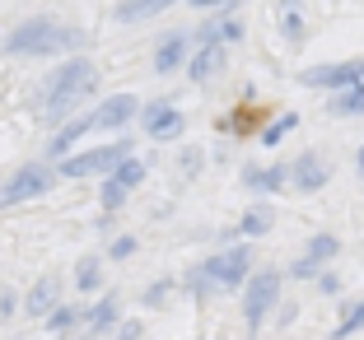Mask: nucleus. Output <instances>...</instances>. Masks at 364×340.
Returning <instances> with one entry per match:
<instances>
[{"label":"nucleus","mask_w":364,"mask_h":340,"mask_svg":"<svg viewBox=\"0 0 364 340\" xmlns=\"http://www.w3.org/2000/svg\"><path fill=\"white\" fill-rule=\"evenodd\" d=\"M98 89V65L89 56H65L52 75H43V84L33 94V112L47 126H65L70 117H80V103Z\"/></svg>","instance_id":"1"},{"label":"nucleus","mask_w":364,"mask_h":340,"mask_svg":"<svg viewBox=\"0 0 364 340\" xmlns=\"http://www.w3.org/2000/svg\"><path fill=\"white\" fill-rule=\"evenodd\" d=\"M238 294H243V303H238V308H243V327L257 336V331L271 322L276 303L285 298V270H280V266H257Z\"/></svg>","instance_id":"2"},{"label":"nucleus","mask_w":364,"mask_h":340,"mask_svg":"<svg viewBox=\"0 0 364 340\" xmlns=\"http://www.w3.org/2000/svg\"><path fill=\"white\" fill-rule=\"evenodd\" d=\"M136 154V145H131L127 136H112L107 145H94V149H75V154H65L61 163H56V177H65V182H89V177H98L103 182L107 172L117 168L122 159H131Z\"/></svg>","instance_id":"3"},{"label":"nucleus","mask_w":364,"mask_h":340,"mask_svg":"<svg viewBox=\"0 0 364 340\" xmlns=\"http://www.w3.org/2000/svg\"><path fill=\"white\" fill-rule=\"evenodd\" d=\"M56 38H61V19L28 14L0 38V56H56Z\"/></svg>","instance_id":"4"},{"label":"nucleus","mask_w":364,"mask_h":340,"mask_svg":"<svg viewBox=\"0 0 364 340\" xmlns=\"http://www.w3.org/2000/svg\"><path fill=\"white\" fill-rule=\"evenodd\" d=\"M52 182H56V163L52 159L38 154V159L19 163L10 177L0 182V210H14V205H28V201H38V196H47Z\"/></svg>","instance_id":"5"},{"label":"nucleus","mask_w":364,"mask_h":340,"mask_svg":"<svg viewBox=\"0 0 364 340\" xmlns=\"http://www.w3.org/2000/svg\"><path fill=\"white\" fill-rule=\"evenodd\" d=\"M205 280H210L220 294H238V289L247 285V275L257 270V252H252V243H234V247H220V252H210L201 261Z\"/></svg>","instance_id":"6"},{"label":"nucleus","mask_w":364,"mask_h":340,"mask_svg":"<svg viewBox=\"0 0 364 340\" xmlns=\"http://www.w3.org/2000/svg\"><path fill=\"white\" fill-rule=\"evenodd\" d=\"M122 294L103 289L94 303H85V322H80V340H112V331L122 327Z\"/></svg>","instance_id":"7"},{"label":"nucleus","mask_w":364,"mask_h":340,"mask_svg":"<svg viewBox=\"0 0 364 340\" xmlns=\"http://www.w3.org/2000/svg\"><path fill=\"white\" fill-rule=\"evenodd\" d=\"M360 70H364V56H355V61L309 65V70H299V84L304 89H318V94H341V89L360 84Z\"/></svg>","instance_id":"8"},{"label":"nucleus","mask_w":364,"mask_h":340,"mask_svg":"<svg viewBox=\"0 0 364 340\" xmlns=\"http://www.w3.org/2000/svg\"><path fill=\"white\" fill-rule=\"evenodd\" d=\"M140 126H145V136L150 140H178L182 131H187V117H182V107L173 103V98H150V103L140 107Z\"/></svg>","instance_id":"9"},{"label":"nucleus","mask_w":364,"mask_h":340,"mask_svg":"<svg viewBox=\"0 0 364 340\" xmlns=\"http://www.w3.org/2000/svg\"><path fill=\"white\" fill-rule=\"evenodd\" d=\"M327 182H332V168H327V159L318 149H304V154L289 159V192L294 196H318Z\"/></svg>","instance_id":"10"},{"label":"nucleus","mask_w":364,"mask_h":340,"mask_svg":"<svg viewBox=\"0 0 364 340\" xmlns=\"http://www.w3.org/2000/svg\"><path fill=\"white\" fill-rule=\"evenodd\" d=\"M192 52H196V38L187 28L164 33L159 43H154L150 65H154V75H182V70H187V61H192Z\"/></svg>","instance_id":"11"},{"label":"nucleus","mask_w":364,"mask_h":340,"mask_svg":"<svg viewBox=\"0 0 364 340\" xmlns=\"http://www.w3.org/2000/svg\"><path fill=\"white\" fill-rule=\"evenodd\" d=\"M238 182H243V192H252V196H280V192H289V163L280 159V163H243V172H238Z\"/></svg>","instance_id":"12"},{"label":"nucleus","mask_w":364,"mask_h":340,"mask_svg":"<svg viewBox=\"0 0 364 340\" xmlns=\"http://www.w3.org/2000/svg\"><path fill=\"white\" fill-rule=\"evenodd\" d=\"M140 117V98L136 94H107L103 103L94 107V131H127L131 121Z\"/></svg>","instance_id":"13"},{"label":"nucleus","mask_w":364,"mask_h":340,"mask_svg":"<svg viewBox=\"0 0 364 340\" xmlns=\"http://www.w3.org/2000/svg\"><path fill=\"white\" fill-rule=\"evenodd\" d=\"M56 303H61V275H56V270H47V275H38L28 285V294L19 298V312H23V317H33V322H43Z\"/></svg>","instance_id":"14"},{"label":"nucleus","mask_w":364,"mask_h":340,"mask_svg":"<svg viewBox=\"0 0 364 340\" xmlns=\"http://www.w3.org/2000/svg\"><path fill=\"white\" fill-rule=\"evenodd\" d=\"M225 61H229V47L220 43V38H210V43H196V52H192V61H187L182 75H187L192 84H210V79H220Z\"/></svg>","instance_id":"15"},{"label":"nucleus","mask_w":364,"mask_h":340,"mask_svg":"<svg viewBox=\"0 0 364 340\" xmlns=\"http://www.w3.org/2000/svg\"><path fill=\"white\" fill-rule=\"evenodd\" d=\"M70 289H75L80 298H98L107 289V261L103 252H85L75 261V270H70Z\"/></svg>","instance_id":"16"},{"label":"nucleus","mask_w":364,"mask_h":340,"mask_svg":"<svg viewBox=\"0 0 364 340\" xmlns=\"http://www.w3.org/2000/svg\"><path fill=\"white\" fill-rule=\"evenodd\" d=\"M80 322H85V303H56L52 312L43 317V331L52 340H80Z\"/></svg>","instance_id":"17"},{"label":"nucleus","mask_w":364,"mask_h":340,"mask_svg":"<svg viewBox=\"0 0 364 340\" xmlns=\"http://www.w3.org/2000/svg\"><path fill=\"white\" fill-rule=\"evenodd\" d=\"M271 229H276V205H271V201H252L243 214H238V238H243V243L267 238Z\"/></svg>","instance_id":"18"},{"label":"nucleus","mask_w":364,"mask_h":340,"mask_svg":"<svg viewBox=\"0 0 364 340\" xmlns=\"http://www.w3.org/2000/svg\"><path fill=\"white\" fill-rule=\"evenodd\" d=\"M168 5H178V0H117L112 5V19L117 23H145L154 14H164Z\"/></svg>","instance_id":"19"},{"label":"nucleus","mask_w":364,"mask_h":340,"mask_svg":"<svg viewBox=\"0 0 364 340\" xmlns=\"http://www.w3.org/2000/svg\"><path fill=\"white\" fill-rule=\"evenodd\" d=\"M299 256H309L313 266H322V270H327V266L336 261V256H341V238H336L332 229H318V234H313L309 243H304V252H299Z\"/></svg>","instance_id":"20"},{"label":"nucleus","mask_w":364,"mask_h":340,"mask_svg":"<svg viewBox=\"0 0 364 340\" xmlns=\"http://www.w3.org/2000/svg\"><path fill=\"white\" fill-rule=\"evenodd\" d=\"M336 327H332V336L327 340H350V336H360L364 331V298H346V303H336Z\"/></svg>","instance_id":"21"},{"label":"nucleus","mask_w":364,"mask_h":340,"mask_svg":"<svg viewBox=\"0 0 364 340\" xmlns=\"http://www.w3.org/2000/svg\"><path fill=\"white\" fill-rule=\"evenodd\" d=\"M178 289L187 298H192V303H215V298H220V289L210 285V280H205V270H201V261H196V266H187L178 275Z\"/></svg>","instance_id":"22"},{"label":"nucleus","mask_w":364,"mask_h":340,"mask_svg":"<svg viewBox=\"0 0 364 340\" xmlns=\"http://www.w3.org/2000/svg\"><path fill=\"white\" fill-rule=\"evenodd\" d=\"M327 117H364V89L350 84L341 94H327Z\"/></svg>","instance_id":"23"},{"label":"nucleus","mask_w":364,"mask_h":340,"mask_svg":"<svg viewBox=\"0 0 364 340\" xmlns=\"http://www.w3.org/2000/svg\"><path fill=\"white\" fill-rule=\"evenodd\" d=\"M289 131H299V112H276V121H262L257 145H262V149H276L280 140L289 136Z\"/></svg>","instance_id":"24"},{"label":"nucleus","mask_w":364,"mask_h":340,"mask_svg":"<svg viewBox=\"0 0 364 340\" xmlns=\"http://www.w3.org/2000/svg\"><path fill=\"white\" fill-rule=\"evenodd\" d=\"M145 172H150V163L140 159V154H131V159H122V163H117V168L107 172V177L117 182V187H127V192H136L140 182H145Z\"/></svg>","instance_id":"25"},{"label":"nucleus","mask_w":364,"mask_h":340,"mask_svg":"<svg viewBox=\"0 0 364 340\" xmlns=\"http://www.w3.org/2000/svg\"><path fill=\"white\" fill-rule=\"evenodd\" d=\"M173 289H178V275H159V280H150V285H145V294H140V303H145V308H164Z\"/></svg>","instance_id":"26"},{"label":"nucleus","mask_w":364,"mask_h":340,"mask_svg":"<svg viewBox=\"0 0 364 340\" xmlns=\"http://www.w3.org/2000/svg\"><path fill=\"white\" fill-rule=\"evenodd\" d=\"M136 252H140V238H136V234H117V238H107L103 261H131Z\"/></svg>","instance_id":"27"},{"label":"nucleus","mask_w":364,"mask_h":340,"mask_svg":"<svg viewBox=\"0 0 364 340\" xmlns=\"http://www.w3.org/2000/svg\"><path fill=\"white\" fill-rule=\"evenodd\" d=\"M280 33H285V43H294V47L309 38V23H304L299 5H294V10H280Z\"/></svg>","instance_id":"28"},{"label":"nucleus","mask_w":364,"mask_h":340,"mask_svg":"<svg viewBox=\"0 0 364 340\" xmlns=\"http://www.w3.org/2000/svg\"><path fill=\"white\" fill-rule=\"evenodd\" d=\"M201 163H205V154H201L196 145H187L178 159H173V168H178V177H182V182H192L196 172H201Z\"/></svg>","instance_id":"29"},{"label":"nucleus","mask_w":364,"mask_h":340,"mask_svg":"<svg viewBox=\"0 0 364 340\" xmlns=\"http://www.w3.org/2000/svg\"><path fill=\"white\" fill-rule=\"evenodd\" d=\"M318 275H322V266H313L309 256H294V261L285 266V280H294V285H313Z\"/></svg>","instance_id":"30"},{"label":"nucleus","mask_w":364,"mask_h":340,"mask_svg":"<svg viewBox=\"0 0 364 340\" xmlns=\"http://www.w3.org/2000/svg\"><path fill=\"white\" fill-rule=\"evenodd\" d=\"M112 340H145V317H122V327L112 331Z\"/></svg>","instance_id":"31"},{"label":"nucleus","mask_w":364,"mask_h":340,"mask_svg":"<svg viewBox=\"0 0 364 340\" xmlns=\"http://www.w3.org/2000/svg\"><path fill=\"white\" fill-rule=\"evenodd\" d=\"M313 285H318V294H327V298H341V275H336V270H332V266L322 270V275H318V280H313Z\"/></svg>","instance_id":"32"},{"label":"nucleus","mask_w":364,"mask_h":340,"mask_svg":"<svg viewBox=\"0 0 364 340\" xmlns=\"http://www.w3.org/2000/svg\"><path fill=\"white\" fill-rule=\"evenodd\" d=\"M94 234H98V238H117V214H103V210H98Z\"/></svg>","instance_id":"33"},{"label":"nucleus","mask_w":364,"mask_h":340,"mask_svg":"<svg viewBox=\"0 0 364 340\" xmlns=\"http://www.w3.org/2000/svg\"><path fill=\"white\" fill-rule=\"evenodd\" d=\"M0 317H19V294L14 289H0Z\"/></svg>","instance_id":"34"},{"label":"nucleus","mask_w":364,"mask_h":340,"mask_svg":"<svg viewBox=\"0 0 364 340\" xmlns=\"http://www.w3.org/2000/svg\"><path fill=\"white\" fill-rule=\"evenodd\" d=\"M271 317H276L280 327H285V322H294V317H299V303H285V298H280V303H276V312H271Z\"/></svg>","instance_id":"35"},{"label":"nucleus","mask_w":364,"mask_h":340,"mask_svg":"<svg viewBox=\"0 0 364 340\" xmlns=\"http://www.w3.org/2000/svg\"><path fill=\"white\" fill-rule=\"evenodd\" d=\"M182 5H187V10H201V14H215L225 0H182Z\"/></svg>","instance_id":"36"},{"label":"nucleus","mask_w":364,"mask_h":340,"mask_svg":"<svg viewBox=\"0 0 364 340\" xmlns=\"http://www.w3.org/2000/svg\"><path fill=\"white\" fill-rule=\"evenodd\" d=\"M355 168L364 172V140H360V154H355Z\"/></svg>","instance_id":"37"},{"label":"nucleus","mask_w":364,"mask_h":340,"mask_svg":"<svg viewBox=\"0 0 364 340\" xmlns=\"http://www.w3.org/2000/svg\"><path fill=\"white\" fill-rule=\"evenodd\" d=\"M294 5H299V0H280V10H294Z\"/></svg>","instance_id":"38"},{"label":"nucleus","mask_w":364,"mask_h":340,"mask_svg":"<svg viewBox=\"0 0 364 340\" xmlns=\"http://www.w3.org/2000/svg\"><path fill=\"white\" fill-rule=\"evenodd\" d=\"M360 89H364V70H360Z\"/></svg>","instance_id":"39"},{"label":"nucleus","mask_w":364,"mask_h":340,"mask_svg":"<svg viewBox=\"0 0 364 340\" xmlns=\"http://www.w3.org/2000/svg\"><path fill=\"white\" fill-rule=\"evenodd\" d=\"M247 340H257V336H247Z\"/></svg>","instance_id":"40"}]
</instances>
